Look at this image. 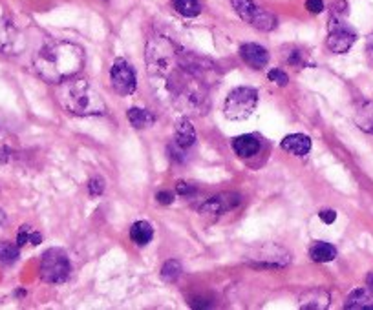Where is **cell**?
<instances>
[{"mask_svg": "<svg viewBox=\"0 0 373 310\" xmlns=\"http://www.w3.org/2000/svg\"><path fill=\"white\" fill-rule=\"evenodd\" d=\"M84 51L73 42H51L37 53L33 68L37 75L48 84H61L81 72Z\"/></svg>", "mask_w": 373, "mask_h": 310, "instance_id": "cell-1", "label": "cell"}, {"mask_svg": "<svg viewBox=\"0 0 373 310\" xmlns=\"http://www.w3.org/2000/svg\"><path fill=\"white\" fill-rule=\"evenodd\" d=\"M167 81L172 101L185 115H205L209 112V86L205 82L179 66L167 77Z\"/></svg>", "mask_w": 373, "mask_h": 310, "instance_id": "cell-2", "label": "cell"}, {"mask_svg": "<svg viewBox=\"0 0 373 310\" xmlns=\"http://www.w3.org/2000/svg\"><path fill=\"white\" fill-rule=\"evenodd\" d=\"M59 101L68 113L77 117H95L107 113V104L101 93L87 79H68L61 82Z\"/></svg>", "mask_w": 373, "mask_h": 310, "instance_id": "cell-3", "label": "cell"}, {"mask_svg": "<svg viewBox=\"0 0 373 310\" xmlns=\"http://www.w3.org/2000/svg\"><path fill=\"white\" fill-rule=\"evenodd\" d=\"M179 48L163 35L152 37L147 44V68L154 79H167L178 68Z\"/></svg>", "mask_w": 373, "mask_h": 310, "instance_id": "cell-4", "label": "cell"}, {"mask_svg": "<svg viewBox=\"0 0 373 310\" xmlns=\"http://www.w3.org/2000/svg\"><path fill=\"white\" fill-rule=\"evenodd\" d=\"M256 104H258V92L255 88H235L225 99V117L230 121H246L253 115Z\"/></svg>", "mask_w": 373, "mask_h": 310, "instance_id": "cell-5", "label": "cell"}, {"mask_svg": "<svg viewBox=\"0 0 373 310\" xmlns=\"http://www.w3.org/2000/svg\"><path fill=\"white\" fill-rule=\"evenodd\" d=\"M41 280L57 285V283H64L70 278L72 272V264L64 250L61 249H50L44 252L41 260Z\"/></svg>", "mask_w": 373, "mask_h": 310, "instance_id": "cell-6", "label": "cell"}, {"mask_svg": "<svg viewBox=\"0 0 373 310\" xmlns=\"http://www.w3.org/2000/svg\"><path fill=\"white\" fill-rule=\"evenodd\" d=\"M178 66L181 70H185L190 75H194L196 79H199L201 82H205L207 86H212L218 77H220V72H218V66L215 62L207 59V57L196 55L192 51H181L178 53Z\"/></svg>", "mask_w": 373, "mask_h": 310, "instance_id": "cell-7", "label": "cell"}, {"mask_svg": "<svg viewBox=\"0 0 373 310\" xmlns=\"http://www.w3.org/2000/svg\"><path fill=\"white\" fill-rule=\"evenodd\" d=\"M242 21L251 24L258 31H273L276 28V17L269 11L262 10L253 0H230Z\"/></svg>", "mask_w": 373, "mask_h": 310, "instance_id": "cell-8", "label": "cell"}, {"mask_svg": "<svg viewBox=\"0 0 373 310\" xmlns=\"http://www.w3.org/2000/svg\"><path fill=\"white\" fill-rule=\"evenodd\" d=\"M355 41H357V33L348 24L338 21L337 17L329 19V33H327L326 39L327 50L340 55V53H346V51L352 50Z\"/></svg>", "mask_w": 373, "mask_h": 310, "instance_id": "cell-9", "label": "cell"}, {"mask_svg": "<svg viewBox=\"0 0 373 310\" xmlns=\"http://www.w3.org/2000/svg\"><path fill=\"white\" fill-rule=\"evenodd\" d=\"M110 84L113 92L119 95H132L136 92L138 81H136V72L125 59H116L110 68Z\"/></svg>", "mask_w": 373, "mask_h": 310, "instance_id": "cell-10", "label": "cell"}, {"mask_svg": "<svg viewBox=\"0 0 373 310\" xmlns=\"http://www.w3.org/2000/svg\"><path fill=\"white\" fill-rule=\"evenodd\" d=\"M242 197L240 193L236 192H221L215 197L207 199L201 206H199V212L201 214H225V212H230V210H235L236 206H240Z\"/></svg>", "mask_w": 373, "mask_h": 310, "instance_id": "cell-11", "label": "cell"}, {"mask_svg": "<svg viewBox=\"0 0 373 310\" xmlns=\"http://www.w3.org/2000/svg\"><path fill=\"white\" fill-rule=\"evenodd\" d=\"M24 42H22L21 31L17 30L15 24L8 21L6 17H0V53L6 55H15L22 50Z\"/></svg>", "mask_w": 373, "mask_h": 310, "instance_id": "cell-12", "label": "cell"}, {"mask_svg": "<svg viewBox=\"0 0 373 310\" xmlns=\"http://www.w3.org/2000/svg\"><path fill=\"white\" fill-rule=\"evenodd\" d=\"M240 57L242 61L246 62L247 66L253 68V70H262L269 62V51L264 46H260V44H253V42L244 44L240 48Z\"/></svg>", "mask_w": 373, "mask_h": 310, "instance_id": "cell-13", "label": "cell"}, {"mask_svg": "<svg viewBox=\"0 0 373 310\" xmlns=\"http://www.w3.org/2000/svg\"><path fill=\"white\" fill-rule=\"evenodd\" d=\"M329 307V292L324 289H309L300 296V309L324 310Z\"/></svg>", "mask_w": 373, "mask_h": 310, "instance_id": "cell-14", "label": "cell"}, {"mask_svg": "<svg viewBox=\"0 0 373 310\" xmlns=\"http://www.w3.org/2000/svg\"><path fill=\"white\" fill-rule=\"evenodd\" d=\"M282 150H286L295 157H304L311 150V139L304 135V133H291L282 141Z\"/></svg>", "mask_w": 373, "mask_h": 310, "instance_id": "cell-15", "label": "cell"}, {"mask_svg": "<svg viewBox=\"0 0 373 310\" xmlns=\"http://www.w3.org/2000/svg\"><path fill=\"white\" fill-rule=\"evenodd\" d=\"M196 143V130L187 117H181L176 122V146L181 150H189Z\"/></svg>", "mask_w": 373, "mask_h": 310, "instance_id": "cell-16", "label": "cell"}, {"mask_svg": "<svg viewBox=\"0 0 373 310\" xmlns=\"http://www.w3.org/2000/svg\"><path fill=\"white\" fill-rule=\"evenodd\" d=\"M344 309L348 310H373V290L357 289L348 296L344 303Z\"/></svg>", "mask_w": 373, "mask_h": 310, "instance_id": "cell-17", "label": "cell"}, {"mask_svg": "<svg viewBox=\"0 0 373 310\" xmlns=\"http://www.w3.org/2000/svg\"><path fill=\"white\" fill-rule=\"evenodd\" d=\"M233 148H235L236 155L240 157H253L255 153H258L260 150V141L255 137V135H240L233 141Z\"/></svg>", "mask_w": 373, "mask_h": 310, "instance_id": "cell-18", "label": "cell"}, {"mask_svg": "<svg viewBox=\"0 0 373 310\" xmlns=\"http://www.w3.org/2000/svg\"><path fill=\"white\" fill-rule=\"evenodd\" d=\"M130 238H132V241L138 244V246H147L154 238L152 224L147 223V221L134 223L132 229H130Z\"/></svg>", "mask_w": 373, "mask_h": 310, "instance_id": "cell-19", "label": "cell"}, {"mask_svg": "<svg viewBox=\"0 0 373 310\" xmlns=\"http://www.w3.org/2000/svg\"><path fill=\"white\" fill-rule=\"evenodd\" d=\"M309 255H311L313 261L317 263H329L337 258V249L333 244L326 243V241H317L313 244L311 250H309Z\"/></svg>", "mask_w": 373, "mask_h": 310, "instance_id": "cell-20", "label": "cell"}, {"mask_svg": "<svg viewBox=\"0 0 373 310\" xmlns=\"http://www.w3.org/2000/svg\"><path fill=\"white\" fill-rule=\"evenodd\" d=\"M127 117L134 128L143 130V128H150L156 122V115L150 110H139V108H130L127 112Z\"/></svg>", "mask_w": 373, "mask_h": 310, "instance_id": "cell-21", "label": "cell"}, {"mask_svg": "<svg viewBox=\"0 0 373 310\" xmlns=\"http://www.w3.org/2000/svg\"><path fill=\"white\" fill-rule=\"evenodd\" d=\"M355 124H357L363 132L372 133L373 135V101L364 102L363 106L358 108L355 113Z\"/></svg>", "mask_w": 373, "mask_h": 310, "instance_id": "cell-22", "label": "cell"}, {"mask_svg": "<svg viewBox=\"0 0 373 310\" xmlns=\"http://www.w3.org/2000/svg\"><path fill=\"white\" fill-rule=\"evenodd\" d=\"M172 6H174V10L178 11L179 15L187 17V19L198 17L201 13L199 0H172Z\"/></svg>", "mask_w": 373, "mask_h": 310, "instance_id": "cell-23", "label": "cell"}, {"mask_svg": "<svg viewBox=\"0 0 373 310\" xmlns=\"http://www.w3.org/2000/svg\"><path fill=\"white\" fill-rule=\"evenodd\" d=\"M19 254H21V246L19 244L10 243V241H0V263H15L19 260Z\"/></svg>", "mask_w": 373, "mask_h": 310, "instance_id": "cell-24", "label": "cell"}, {"mask_svg": "<svg viewBox=\"0 0 373 310\" xmlns=\"http://www.w3.org/2000/svg\"><path fill=\"white\" fill-rule=\"evenodd\" d=\"M42 241V235L37 234V232H33L31 230V226H22L21 230H19V234H17V244L19 246H24L26 243H31V244H39Z\"/></svg>", "mask_w": 373, "mask_h": 310, "instance_id": "cell-25", "label": "cell"}, {"mask_svg": "<svg viewBox=\"0 0 373 310\" xmlns=\"http://www.w3.org/2000/svg\"><path fill=\"white\" fill-rule=\"evenodd\" d=\"M286 62L291 66L304 68L307 64V53L298 48H289V51L286 53Z\"/></svg>", "mask_w": 373, "mask_h": 310, "instance_id": "cell-26", "label": "cell"}, {"mask_svg": "<svg viewBox=\"0 0 373 310\" xmlns=\"http://www.w3.org/2000/svg\"><path fill=\"white\" fill-rule=\"evenodd\" d=\"M181 274V263L176 260H170L163 264L161 269V275H163L165 281H176Z\"/></svg>", "mask_w": 373, "mask_h": 310, "instance_id": "cell-27", "label": "cell"}, {"mask_svg": "<svg viewBox=\"0 0 373 310\" xmlns=\"http://www.w3.org/2000/svg\"><path fill=\"white\" fill-rule=\"evenodd\" d=\"M267 77H269V81L276 82L278 86H286L287 82H289V77H287V73L282 72V70H271Z\"/></svg>", "mask_w": 373, "mask_h": 310, "instance_id": "cell-28", "label": "cell"}, {"mask_svg": "<svg viewBox=\"0 0 373 310\" xmlns=\"http://www.w3.org/2000/svg\"><path fill=\"white\" fill-rule=\"evenodd\" d=\"M88 192H90V195H101V193L104 192V181H102L101 177L92 179V181L88 183Z\"/></svg>", "mask_w": 373, "mask_h": 310, "instance_id": "cell-29", "label": "cell"}, {"mask_svg": "<svg viewBox=\"0 0 373 310\" xmlns=\"http://www.w3.org/2000/svg\"><path fill=\"white\" fill-rule=\"evenodd\" d=\"M176 192H178L179 195H187V197H190V195H194L196 193V188L192 184H187L183 183V181H179V183L176 184Z\"/></svg>", "mask_w": 373, "mask_h": 310, "instance_id": "cell-30", "label": "cell"}, {"mask_svg": "<svg viewBox=\"0 0 373 310\" xmlns=\"http://www.w3.org/2000/svg\"><path fill=\"white\" fill-rule=\"evenodd\" d=\"M306 8L309 13H315V15H317V13H322L324 11V2L322 0H307Z\"/></svg>", "mask_w": 373, "mask_h": 310, "instance_id": "cell-31", "label": "cell"}, {"mask_svg": "<svg viewBox=\"0 0 373 310\" xmlns=\"http://www.w3.org/2000/svg\"><path fill=\"white\" fill-rule=\"evenodd\" d=\"M156 199H158V203L161 204H170L174 201V193L172 192H158L156 193Z\"/></svg>", "mask_w": 373, "mask_h": 310, "instance_id": "cell-32", "label": "cell"}, {"mask_svg": "<svg viewBox=\"0 0 373 310\" xmlns=\"http://www.w3.org/2000/svg\"><path fill=\"white\" fill-rule=\"evenodd\" d=\"M318 215H320V219H322L326 224L335 223V219H337V212H335V210H322Z\"/></svg>", "mask_w": 373, "mask_h": 310, "instance_id": "cell-33", "label": "cell"}, {"mask_svg": "<svg viewBox=\"0 0 373 310\" xmlns=\"http://www.w3.org/2000/svg\"><path fill=\"white\" fill-rule=\"evenodd\" d=\"M368 285H370V287H373V274H370V275H368Z\"/></svg>", "mask_w": 373, "mask_h": 310, "instance_id": "cell-34", "label": "cell"}, {"mask_svg": "<svg viewBox=\"0 0 373 310\" xmlns=\"http://www.w3.org/2000/svg\"><path fill=\"white\" fill-rule=\"evenodd\" d=\"M4 221V214H2V210H0V223Z\"/></svg>", "mask_w": 373, "mask_h": 310, "instance_id": "cell-35", "label": "cell"}]
</instances>
